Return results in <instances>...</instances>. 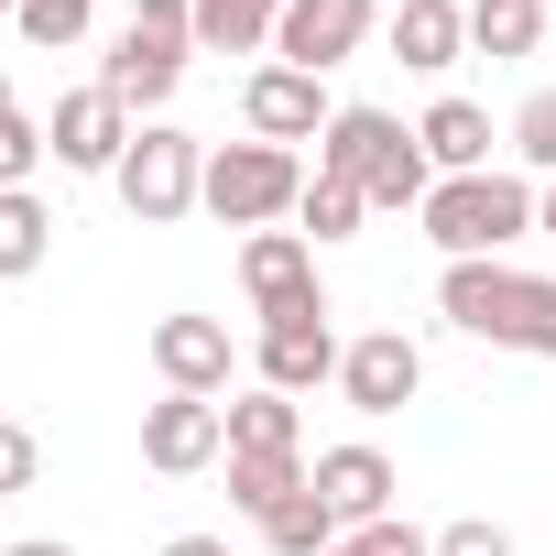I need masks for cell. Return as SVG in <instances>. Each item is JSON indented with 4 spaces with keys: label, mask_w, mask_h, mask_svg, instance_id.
<instances>
[{
    "label": "cell",
    "mask_w": 556,
    "mask_h": 556,
    "mask_svg": "<svg viewBox=\"0 0 556 556\" xmlns=\"http://www.w3.org/2000/svg\"><path fill=\"white\" fill-rule=\"evenodd\" d=\"M361 218H371V197L350 186V175H306V197H295V229L328 251V240H361Z\"/></svg>",
    "instance_id": "23"
},
{
    "label": "cell",
    "mask_w": 556,
    "mask_h": 556,
    "mask_svg": "<svg viewBox=\"0 0 556 556\" xmlns=\"http://www.w3.org/2000/svg\"><path fill=\"white\" fill-rule=\"evenodd\" d=\"M45 153H55V142H45V121H34V110H0V197L34 186V175H45Z\"/></svg>",
    "instance_id": "27"
},
{
    "label": "cell",
    "mask_w": 556,
    "mask_h": 556,
    "mask_svg": "<svg viewBox=\"0 0 556 556\" xmlns=\"http://www.w3.org/2000/svg\"><path fill=\"white\" fill-rule=\"evenodd\" d=\"M415 393H426V350H415L404 328H371V339L339 350V404H350V415L382 426V415H404Z\"/></svg>",
    "instance_id": "8"
},
{
    "label": "cell",
    "mask_w": 556,
    "mask_h": 556,
    "mask_svg": "<svg viewBox=\"0 0 556 556\" xmlns=\"http://www.w3.org/2000/svg\"><path fill=\"white\" fill-rule=\"evenodd\" d=\"M45 480V437L34 426H12V415H0V502H23Z\"/></svg>",
    "instance_id": "29"
},
{
    "label": "cell",
    "mask_w": 556,
    "mask_h": 556,
    "mask_svg": "<svg viewBox=\"0 0 556 556\" xmlns=\"http://www.w3.org/2000/svg\"><path fill=\"white\" fill-rule=\"evenodd\" d=\"M306 491V458H229V513L240 523H262L273 502H295Z\"/></svg>",
    "instance_id": "24"
},
{
    "label": "cell",
    "mask_w": 556,
    "mask_h": 556,
    "mask_svg": "<svg viewBox=\"0 0 556 556\" xmlns=\"http://www.w3.org/2000/svg\"><path fill=\"white\" fill-rule=\"evenodd\" d=\"M45 262H55V207H45V186H12L0 197V285H34Z\"/></svg>",
    "instance_id": "19"
},
{
    "label": "cell",
    "mask_w": 556,
    "mask_h": 556,
    "mask_svg": "<svg viewBox=\"0 0 556 556\" xmlns=\"http://www.w3.org/2000/svg\"><path fill=\"white\" fill-rule=\"evenodd\" d=\"M0 110H23V99H12V77H0Z\"/></svg>",
    "instance_id": "34"
},
{
    "label": "cell",
    "mask_w": 556,
    "mask_h": 556,
    "mask_svg": "<svg viewBox=\"0 0 556 556\" xmlns=\"http://www.w3.org/2000/svg\"><path fill=\"white\" fill-rule=\"evenodd\" d=\"M545 12H556V0H545Z\"/></svg>",
    "instance_id": "36"
},
{
    "label": "cell",
    "mask_w": 556,
    "mask_h": 556,
    "mask_svg": "<svg viewBox=\"0 0 556 556\" xmlns=\"http://www.w3.org/2000/svg\"><path fill=\"white\" fill-rule=\"evenodd\" d=\"M382 45H393V66H415V77H447V66L469 55V0H393Z\"/></svg>",
    "instance_id": "15"
},
{
    "label": "cell",
    "mask_w": 556,
    "mask_h": 556,
    "mask_svg": "<svg viewBox=\"0 0 556 556\" xmlns=\"http://www.w3.org/2000/svg\"><path fill=\"white\" fill-rule=\"evenodd\" d=\"M415 142H426L437 175H491V142H513V131H491L480 99H437V110L415 121Z\"/></svg>",
    "instance_id": "16"
},
{
    "label": "cell",
    "mask_w": 556,
    "mask_h": 556,
    "mask_svg": "<svg viewBox=\"0 0 556 556\" xmlns=\"http://www.w3.org/2000/svg\"><path fill=\"white\" fill-rule=\"evenodd\" d=\"M339 350H350V339H339L328 317H285V328H262V339H251V382H273V393H295V404H306L317 382H339Z\"/></svg>",
    "instance_id": "14"
},
{
    "label": "cell",
    "mask_w": 556,
    "mask_h": 556,
    "mask_svg": "<svg viewBox=\"0 0 556 556\" xmlns=\"http://www.w3.org/2000/svg\"><path fill=\"white\" fill-rule=\"evenodd\" d=\"M88 23H99V0H23V12H12V34H23V45H45V55H66Z\"/></svg>",
    "instance_id": "25"
},
{
    "label": "cell",
    "mask_w": 556,
    "mask_h": 556,
    "mask_svg": "<svg viewBox=\"0 0 556 556\" xmlns=\"http://www.w3.org/2000/svg\"><path fill=\"white\" fill-rule=\"evenodd\" d=\"M0 556H77L66 534H23V545H0Z\"/></svg>",
    "instance_id": "31"
},
{
    "label": "cell",
    "mask_w": 556,
    "mask_h": 556,
    "mask_svg": "<svg viewBox=\"0 0 556 556\" xmlns=\"http://www.w3.org/2000/svg\"><path fill=\"white\" fill-rule=\"evenodd\" d=\"M437 556H513V523H491V513H458V523H437Z\"/></svg>",
    "instance_id": "30"
},
{
    "label": "cell",
    "mask_w": 556,
    "mask_h": 556,
    "mask_svg": "<svg viewBox=\"0 0 556 556\" xmlns=\"http://www.w3.org/2000/svg\"><path fill=\"white\" fill-rule=\"evenodd\" d=\"M186 55H197V0H131L110 55H99V88L131 121H164V99L186 88Z\"/></svg>",
    "instance_id": "3"
},
{
    "label": "cell",
    "mask_w": 556,
    "mask_h": 556,
    "mask_svg": "<svg viewBox=\"0 0 556 556\" xmlns=\"http://www.w3.org/2000/svg\"><path fill=\"white\" fill-rule=\"evenodd\" d=\"M534 229H545V240H556V186H534Z\"/></svg>",
    "instance_id": "33"
},
{
    "label": "cell",
    "mask_w": 556,
    "mask_h": 556,
    "mask_svg": "<svg viewBox=\"0 0 556 556\" xmlns=\"http://www.w3.org/2000/svg\"><path fill=\"white\" fill-rule=\"evenodd\" d=\"M240 121H251V142H317L328 121H339V99H328V77H306V66H251L240 77Z\"/></svg>",
    "instance_id": "10"
},
{
    "label": "cell",
    "mask_w": 556,
    "mask_h": 556,
    "mask_svg": "<svg viewBox=\"0 0 556 556\" xmlns=\"http://www.w3.org/2000/svg\"><path fill=\"white\" fill-rule=\"evenodd\" d=\"M218 458H229V404H207V393H164V404H142V469L197 480V469H218Z\"/></svg>",
    "instance_id": "9"
},
{
    "label": "cell",
    "mask_w": 556,
    "mask_h": 556,
    "mask_svg": "<svg viewBox=\"0 0 556 556\" xmlns=\"http://www.w3.org/2000/svg\"><path fill=\"white\" fill-rule=\"evenodd\" d=\"M240 295H251L262 328H285V317H328L317 240H306V229H251V240H240Z\"/></svg>",
    "instance_id": "6"
},
{
    "label": "cell",
    "mask_w": 556,
    "mask_h": 556,
    "mask_svg": "<svg viewBox=\"0 0 556 556\" xmlns=\"http://www.w3.org/2000/svg\"><path fill=\"white\" fill-rule=\"evenodd\" d=\"M306 153H285V142H207V186H197V207L218 218V229H273V218H295V197H306Z\"/></svg>",
    "instance_id": "4"
},
{
    "label": "cell",
    "mask_w": 556,
    "mask_h": 556,
    "mask_svg": "<svg viewBox=\"0 0 556 556\" xmlns=\"http://www.w3.org/2000/svg\"><path fill=\"white\" fill-rule=\"evenodd\" d=\"M513 164H523V175H545V186H556V88H534V99H523V110H513Z\"/></svg>",
    "instance_id": "26"
},
{
    "label": "cell",
    "mask_w": 556,
    "mask_h": 556,
    "mask_svg": "<svg viewBox=\"0 0 556 556\" xmlns=\"http://www.w3.org/2000/svg\"><path fill=\"white\" fill-rule=\"evenodd\" d=\"M371 34H382V0H285V23H273V66L328 77V66H350Z\"/></svg>",
    "instance_id": "7"
},
{
    "label": "cell",
    "mask_w": 556,
    "mask_h": 556,
    "mask_svg": "<svg viewBox=\"0 0 556 556\" xmlns=\"http://www.w3.org/2000/svg\"><path fill=\"white\" fill-rule=\"evenodd\" d=\"M12 12H23V0H0V23H12Z\"/></svg>",
    "instance_id": "35"
},
{
    "label": "cell",
    "mask_w": 556,
    "mask_h": 556,
    "mask_svg": "<svg viewBox=\"0 0 556 556\" xmlns=\"http://www.w3.org/2000/svg\"><path fill=\"white\" fill-rule=\"evenodd\" d=\"M393 142H404V121H393V110H371V99H350V110L317 131V175H350V186H371Z\"/></svg>",
    "instance_id": "17"
},
{
    "label": "cell",
    "mask_w": 556,
    "mask_h": 556,
    "mask_svg": "<svg viewBox=\"0 0 556 556\" xmlns=\"http://www.w3.org/2000/svg\"><path fill=\"white\" fill-rule=\"evenodd\" d=\"M437 317H447L458 339H491V350L556 361V273H513V262H447V273H437Z\"/></svg>",
    "instance_id": "1"
},
{
    "label": "cell",
    "mask_w": 556,
    "mask_h": 556,
    "mask_svg": "<svg viewBox=\"0 0 556 556\" xmlns=\"http://www.w3.org/2000/svg\"><path fill=\"white\" fill-rule=\"evenodd\" d=\"M328 556H437V534H415L404 513H382V523H350Z\"/></svg>",
    "instance_id": "28"
},
{
    "label": "cell",
    "mask_w": 556,
    "mask_h": 556,
    "mask_svg": "<svg viewBox=\"0 0 556 556\" xmlns=\"http://www.w3.org/2000/svg\"><path fill=\"white\" fill-rule=\"evenodd\" d=\"M197 186H207V142H197V131H175V121H142V131H131V153H121V175H110V197H121L142 229L197 218Z\"/></svg>",
    "instance_id": "5"
},
{
    "label": "cell",
    "mask_w": 556,
    "mask_h": 556,
    "mask_svg": "<svg viewBox=\"0 0 556 556\" xmlns=\"http://www.w3.org/2000/svg\"><path fill=\"white\" fill-rule=\"evenodd\" d=\"M251 534H262V545H273V556H328V545H339V534H350V523H339V513H328V491H317V480H306V491H295V502H273V513H262V523H251Z\"/></svg>",
    "instance_id": "21"
},
{
    "label": "cell",
    "mask_w": 556,
    "mask_h": 556,
    "mask_svg": "<svg viewBox=\"0 0 556 556\" xmlns=\"http://www.w3.org/2000/svg\"><path fill=\"white\" fill-rule=\"evenodd\" d=\"M415 229L437 240V262H502L513 240H534V175H437Z\"/></svg>",
    "instance_id": "2"
},
{
    "label": "cell",
    "mask_w": 556,
    "mask_h": 556,
    "mask_svg": "<svg viewBox=\"0 0 556 556\" xmlns=\"http://www.w3.org/2000/svg\"><path fill=\"white\" fill-rule=\"evenodd\" d=\"M153 371H164V393H207V404H229V371H240L229 317H197V306L153 317Z\"/></svg>",
    "instance_id": "12"
},
{
    "label": "cell",
    "mask_w": 556,
    "mask_h": 556,
    "mask_svg": "<svg viewBox=\"0 0 556 556\" xmlns=\"http://www.w3.org/2000/svg\"><path fill=\"white\" fill-rule=\"evenodd\" d=\"M229 458H306V415H295V393H273V382L229 393Z\"/></svg>",
    "instance_id": "18"
},
{
    "label": "cell",
    "mask_w": 556,
    "mask_h": 556,
    "mask_svg": "<svg viewBox=\"0 0 556 556\" xmlns=\"http://www.w3.org/2000/svg\"><path fill=\"white\" fill-rule=\"evenodd\" d=\"M131 131H142V121H131L99 77H88V88H66V99H55V121H45V142H55V164H66V175H121Z\"/></svg>",
    "instance_id": "11"
},
{
    "label": "cell",
    "mask_w": 556,
    "mask_h": 556,
    "mask_svg": "<svg viewBox=\"0 0 556 556\" xmlns=\"http://www.w3.org/2000/svg\"><path fill=\"white\" fill-rule=\"evenodd\" d=\"M469 45H480L491 66L534 55V45H545V0H469Z\"/></svg>",
    "instance_id": "22"
},
{
    "label": "cell",
    "mask_w": 556,
    "mask_h": 556,
    "mask_svg": "<svg viewBox=\"0 0 556 556\" xmlns=\"http://www.w3.org/2000/svg\"><path fill=\"white\" fill-rule=\"evenodd\" d=\"M164 556H229V534H175Z\"/></svg>",
    "instance_id": "32"
},
{
    "label": "cell",
    "mask_w": 556,
    "mask_h": 556,
    "mask_svg": "<svg viewBox=\"0 0 556 556\" xmlns=\"http://www.w3.org/2000/svg\"><path fill=\"white\" fill-rule=\"evenodd\" d=\"M306 480L328 491V513H339V523H382V513L404 502V469H393L371 437H350V447H317V458H306Z\"/></svg>",
    "instance_id": "13"
},
{
    "label": "cell",
    "mask_w": 556,
    "mask_h": 556,
    "mask_svg": "<svg viewBox=\"0 0 556 556\" xmlns=\"http://www.w3.org/2000/svg\"><path fill=\"white\" fill-rule=\"evenodd\" d=\"M285 0H197V55H273Z\"/></svg>",
    "instance_id": "20"
}]
</instances>
